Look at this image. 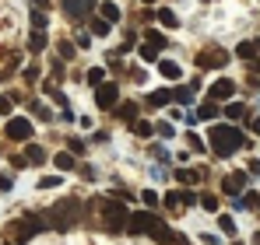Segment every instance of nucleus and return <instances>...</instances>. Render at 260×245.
<instances>
[{
    "label": "nucleus",
    "mask_w": 260,
    "mask_h": 245,
    "mask_svg": "<svg viewBox=\"0 0 260 245\" xmlns=\"http://www.w3.org/2000/svg\"><path fill=\"white\" fill-rule=\"evenodd\" d=\"M134 116H137V105H130V102H127V105H120V119H123V123H134Z\"/></svg>",
    "instance_id": "nucleus-24"
},
{
    "label": "nucleus",
    "mask_w": 260,
    "mask_h": 245,
    "mask_svg": "<svg viewBox=\"0 0 260 245\" xmlns=\"http://www.w3.org/2000/svg\"><path fill=\"white\" fill-rule=\"evenodd\" d=\"M169 245H190V242H183L179 235H173V238H169Z\"/></svg>",
    "instance_id": "nucleus-38"
},
{
    "label": "nucleus",
    "mask_w": 260,
    "mask_h": 245,
    "mask_svg": "<svg viewBox=\"0 0 260 245\" xmlns=\"http://www.w3.org/2000/svg\"><path fill=\"white\" fill-rule=\"evenodd\" d=\"M43 49H46V32L36 28V32L28 35V53H43Z\"/></svg>",
    "instance_id": "nucleus-14"
},
{
    "label": "nucleus",
    "mask_w": 260,
    "mask_h": 245,
    "mask_svg": "<svg viewBox=\"0 0 260 245\" xmlns=\"http://www.w3.org/2000/svg\"><path fill=\"white\" fill-rule=\"evenodd\" d=\"M253 133H260V119H253Z\"/></svg>",
    "instance_id": "nucleus-39"
},
{
    "label": "nucleus",
    "mask_w": 260,
    "mask_h": 245,
    "mask_svg": "<svg viewBox=\"0 0 260 245\" xmlns=\"http://www.w3.org/2000/svg\"><path fill=\"white\" fill-rule=\"evenodd\" d=\"M236 245H243V242H236Z\"/></svg>",
    "instance_id": "nucleus-41"
},
{
    "label": "nucleus",
    "mask_w": 260,
    "mask_h": 245,
    "mask_svg": "<svg viewBox=\"0 0 260 245\" xmlns=\"http://www.w3.org/2000/svg\"><path fill=\"white\" fill-rule=\"evenodd\" d=\"M25 158H28L32 165H43L46 161V151L39 147V144H28V147H25Z\"/></svg>",
    "instance_id": "nucleus-15"
},
{
    "label": "nucleus",
    "mask_w": 260,
    "mask_h": 245,
    "mask_svg": "<svg viewBox=\"0 0 260 245\" xmlns=\"http://www.w3.org/2000/svg\"><path fill=\"white\" fill-rule=\"evenodd\" d=\"M116 102H120V88H116V84H99L95 105H99V109H116Z\"/></svg>",
    "instance_id": "nucleus-7"
},
{
    "label": "nucleus",
    "mask_w": 260,
    "mask_h": 245,
    "mask_svg": "<svg viewBox=\"0 0 260 245\" xmlns=\"http://www.w3.org/2000/svg\"><path fill=\"white\" fill-rule=\"evenodd\" d=\"M63 4V11H67V18H74V21H81L91 14V7H95V0H60Z\"/></svg>",
    "instance_id": "nucleus-9"
},
{
    "label": "nucleus",
    "mask_w": 260,
    "mask_h": 245,
    "mask_svg": "<svg viewBox=\"0 0 260 245\" xmlns=\"http://www.w3.org/2000/svg\"><path fill=\"white\" fill-rule=\"evenodd\" d=\"M225 193H243V186H246V172H232V175H225Z\"/></svg>",
    "instance_id": "nucleus-11"
},
{
    "label": "nucleus",
    "mask_w": 260,
    "mask_h": 245,
    "mask_svg": "<svg viewBox=\"0 0 260 245\" xmlns=\"http://www.w3.org/2000/svg\"><path fill=\"white\" fill-rule=\"evenodd\" d=\"M211 144H215V154L221 158H229L232 151H239V147H246V133L243 130H236V126H211Z\"/></svg>",
    "instance_id": "nucleus-1"
},
{
    "label": "nucleus",
    "mask_w": 260,
    "mask_h": 245,
    "mask_svg": "<svg viewBox=\"0 0 260 245\" xmlns=\"http://www.w3.org/2000/svg\"><path fill=\"white\" fill-rule=\"evenodd\" d=\"M144 203H148V207H155V203H158V196H155L151 189H144Z\"/></svg>",
    "instance_id": "nucleus-36"
},
{
    "label": "nucleus",
    "mask_w": 260,
    "mask_h": 245,
    "mask_svg": "<svg viewBox=\"0 0 260 245\" xmlns=\"http://www.w3.org/2000/svg\"><path fill=\"white\" fill-rule=\"evenodd\" d=\"M127 231L130 235H151V238H158L162 245H169V238H173V231H166V224L155 214H130Z\"/></svg>",
    "instance_id": "nucleus-2"
},
{
    "label": "nucleus",
    "mask_w": 260,
    "mask_h": 245,
    "mask_svg": "<svg viewBox=\"0 0 260 245\" xmlns=\"http://www.w3.org/2000/svg\"><path fill=\"white\" fill-rule=\"evenodd\" d=\"M218 228H221V231H225V235H229V238H232V235H236V221H232V217H225V214H221V217H218Z\"/></svg>",
    "instance_id": "nucleus-22"
},
{
    "label": "nucleus",
    "mask_w": 260,
    "mask_h": 245,
    "mask_svg": "<svg viewBox=\"0 0 260 245\" xmlns=\"http://www.w3.org/2000/svg\"><path fill=\"white\" fill-rule=\"evenodd\" d=\"M109 25H113V21H106V18H95V21H91V32H95V35H109Z\"/></svg>",
    "instance_id": "nucleus-20"
},
{
    "label": "nucleus",
    "mask_w": 260,
    "mask_h": 245,
    "mask_svg": "<svg viewBox=\"0 0 260 245\" xmlns=\"http://www.w3.org/2000/svg\"><path fill=\"white\" fill-rule=\"evenodd\" d=\"M102 221H106V231L120 235V231L130 224V214H127V207L120 203V200H106V203H102Z\"/></svg>",
    "instance_id": "nucleus-4"
},
{
    "label": "nucleus",
    "mask_w": 260,
    "mask_h": 245,
    "mask_svg": "<svg viewBox=\"0 0 260 245\" xmlns=\"http://www.w3.org/2000/svg\"><path fill=\"white\" fill-rule=\"evenodd\" d=\"M229 116L239 119V116H246V109H243V105H229Z\"/></svg>",
    "instance_id": "nucleus-34"
},
{
    "label": "nucleus",
    "mask_w": 260,
    "mask_h": 245,
    "mask_svg": "<svg viewBox=\"0 0 260 245\" xmlns=\"http://www.w3.org/2000/svg\"><path fill=\"white\" fill-rule=\"evenodd\" d=\"M236 56H239V60H246V63H257V67H260V60H253V56H257V46H253V42H239V46H236Z\"/></svg>",
    "instance_id": "nucleus-12"
},
{
    "label": "nucleus",
    "mask_w": 260,
    "mask_h": 245,
    "mask_svg": "<svg viewBox=\"0 0 260 245\" xmlns=\"http://www.w3.org/2000/svg\"><path fill=\"white\" fill-rule=\"evenodd\" d=\"M144 4H155V0H144Z\"/></svg>",
    "instance_id": "nucleus-40"
},
{
    "label": "nucleus",
    "mask_w": 260,
    "mask_h": 245,
    "mask_svg": "<svg viewBox=\"0 0 260 245\" xmlns=\"http://www.w3.org/2000/svg\"><path fill=\"white\" fill-rule=\"evenodd\" d=\"M7 231H11L14 242L21 245V242H28V238H36V235L43 231V221H39V217H21V221H11Z\"/></svg>",
    "instance_id": "nucleus-5"
},
{
    "label": "nucleus",
    "mask_w": 260,
    "mask_h": 245,
    "mask_svg": "<svg viewBox=\"0 0 260 245\" xmlns=\"http://www.w3.org/2000/svg\"><path fill=\"white\" fill-rule=\"evenodd\" d=\"M169 98H173V91H151V105H169Z\"/></svg>",
    "instance_id": "nucleus-21"
},
{
    "label": "nucleus",
    "mask_w": 260,
    "mask_h": 245,
    "mask_svg": "<svg viewBox=\"0 0 260 245\" xmlns=\"http://www.w3.org/2000/svg\"><path fill=\"white\" fill-rule=\"evenodd\" d=\"M134 133H141V137H148V133H151V123H134Z\"/></svg>",
    "instance_id": "nucleus-31"
},
{
    "label": "nucleus",
    "mask_w": 260,
    "mask_h": 245,
    "mask_svg": "<svg viewBox=\"0 0 260 245\" xmlns=\"http://www.w3.org/2000/svg\"><path fill=\"white\" fill-rule=\"evenodd\" d=\"M201 207L215 214V210H218V200H215V196H211V193H204V196H201Z\"/></svg>",
    "instance_id": "nucleus-25"
},
{
    "label": "nucleus",
    "mask_w": 260,
    "mask_h": 245,
    "mask_svg": "<svg viewBox=\"0 0 260 245\" xmlns=\"http://www.w3.org/2000/svg\"><path fill=\"white\" fill-rule=\"evenodd\" d=\"M32 7L36 11H49V0H32Z\"/></svg>",
    "instance_id": "nucleus-37"
},
{
    "label": "nucleus",
    "mask_w": 260,
    "mask_h": 245,
    "mask_svg": "<svg viewBox=\"0 0 260 245\" xmlns=\"http://www.w3.org/2000/svg\"><path fill=\"white\" fill-rule=\"evenodd\" d=\"M225 53L221 49H204V53H197V67L201 70H218V67H225Z\"/></svg>",
    "instance_id": "nucleus-8"
},
{
    "label": "nucleus",
    "mask_w": 260,
    "mask_h": 245,
    "mask_svg": "<svg viewBox=\"0 0 260 245\" xmlns=\"http://www.w3.org/2000/svg\"><path fill=\"white\" fill-rule=\"evenodd\" d=\"M53 165L63 168V172H71V168H74V154H71V151H60V154L53 158Z\"/></svg>",
    "instance_id": "nucleus-17"
},
{
    "label": "nucleus",
    "mask_w": 260,
    "mask_h": 245,
    "mask_svg": "<svg viewBox=\"0 0 260 245\" xmlns=\"http://www.w3.org/2000/svg\"><path fill=\"white\" fill-rule=\"evenodd\" d=\"M148 42H151L155 49H166V35H158V32H148Z\"/></svg>",
    "instance_id": "nucleus-26"
},
{
    "label": "nucleus",
    "mask_w": 260,
    "mask_h": 245,
    "mask_svg": "<svg viewBox=\"0 0 260 245\" xmlns=\"http://www.w3.org/2000/svg\"><path fill=\"white\" fill-rule=\"evenodd\" d=\"M102 18L106 21H120V7L116 4H102Z\"/></svg>",
    "instance_id": "nucleus-19"
},
{
    "label": "nucleus",
    "mask_w": 260,
    "mask_h": 245,
    "mask_svg": "<svg viewBox=\"0 0 260 245\" xmlns=\"http://www.w3.org/2000/svg\"><path fill=\"white\" fill-rule=\"evenodd\" d=\"M32 25H36V28H46V11H36V14H32Z\"/></svg>",
    "instance_id": "nucleus-28"
},
{
    "label": "nucleus",
    "mask_w": 260,
    "mask_h": 245,
    "mask_svg": "<svg viewBox=\"0 0 260 245\" xmlns=\"http://www.w3.org/2000/svg\"><path fill=\"white\" fill-rule=\"evenodd\" d=\"M78 217H81V203L78 200H63V203H56L49 210V221H53L56 231H71L78 224Z\"/></svg>",
    "instance_id": "nucleus-3"
},
{
    "label": "nucleus",
    "mask_w": 260,
    "mask_h": 245,
    "mask_svg": "<svg viewBox=\"0 0 260 245\" xmlns=\"http://www.w3.org/2000/svg\"><path fill=\"white\" fill-rule=\"evenodd\" d=\"M56 182H60V179H56V175H46V179H39V186H43V189H53V186H56Z\"/></svg>",
    "instance_id": "nucleus-33"
},
{
    "label": "nucleus",
    "mask_w": 260,
    "mask_h": 245,
    "mask_svg": "<svg viewBox=\"0 0 260 245\" xmlns=\"http://www.w3.org/2000/svg\"><path fill=\"white\" fill-rule=\"evenodd\" d=\"M67 144H71V154H81V151H85V144H81V140H67Z\"/></svg>",
    "instance_id": "nucleus-35"
},
{
    "label": "nucleus",
    "mask_w": 260,
    "mask_h": 245,
    "mask_svg": "<svg viewBox=\"0 0 260 245\" xmlns=\"http://www.w3.org/2000/svg\"><path fill=\"white\" fill-rule=\"evenodd\" d=\"M197 116H201V119H215V116H218V105H215V98H211V102H204V105L197 109Z\"/></svg>",
    "instance_id": "nucleus-18"
},
{
    "label": "nucleus",
    "mask_w": 260,
    "mask_h": 245,
    "mask_svg": "<svg viewBox=\"0 0 260 245\" xmlns=\"http://www.w3.org/2000/svg\"><path fill=\"white\" fill-rule=\"evenodd\" d=\"M232 95H236V84L229 81V77H218V81L211 84V98H215V102H221V98H232Z\"/></svg>",
    "instance_id": "nucleus-10"
},
{
    "label": "nucleus",
    "mask_w": 260,
    "mask_h": 245,
    "mask_svg": "<svg viewBox=\"0 0 260 245\" xmlns=\"http://www.w3.org/2000/svg\"><path fill=\"white\" fill-rule=\"evenodd\" d=\"M4 133H7L11 140H32V123L25 119V116H14V119H7Z\"/></svg>",
    "instance_id": "nucleus-6"
},
{
    "label": "nucleus",
    "mask_w": 260,
    "mask_h": 245,
    "mask_svg": "<svg viewBox=\"0 0 260 245\" xmlns=\"http://www.w3.org/2000/svg\"><path fill=\"white\" fill-rule=\"evenodd\" d=\"M11 105H14V102H11L7 95H0V116H7V112H11Z\"/></svg>",
    "instance_id": "nucleus-32"
},
{
    "label": "nucleus",
    "mask_w": 260,
    "mask_h": 245,
    "mask_svg": "<svg viewBox=\"0 0 260 245\" xmlns=\"http://www.w3.org/2000/svg\"><path fill=\"white\" fill-rule=\"evenodd\" d=\"M176 179H179L183 186H193L197 179H204V172H197V168H179V172H176Z\"/></svg>",
    "instance_id": "nucleus-13"
},
{
    "label": "nucleus",
    "mask_w": 260,
    "mask_h": 245,
    "mask_svg": "<svg viewBox=\"0 0 260 245\" xmlns=\"http://www.w3.org/2000/svg\"><path fill=\"white\" fill-rule=\"evenodd\" d=\"M7 245H14V242H7Z\"/></svg>",
    "instance_id": "nucleus-42"
},
{
    "label": "nucleus",
    "mask_w": 260,
    "mask_h": 245,
    "mask_svg": "<svg viewBox=\"0 0 260 245\" xmlns=\"http://www.w3.org/2000/svg\"><path fill=\"white\" fill-rule=\"evenodd\" d=\"M243 203L253 210V207H260V196H257V193H246V196H243Z\"/></svg>",
    "instance_id": "nucleus-29"
},
{
    "label": "nucleus",
    "mask_w": 260,
    "mask_h": 245,
    "mask_svg": "<svg viewBox=\"0 0 260 245\" xmlns=\"http://www.w3.org/2000/svg\"><path fill=\"white\" fill-rule=\"evenodd\" d=\"M158 21H162L166 28H176V25H179V18H176L173 11H158Z\"/></svg>",
    "instance_id": "nucleus-23"
},
{
    "label": "nucleus",
    "mask_w": 260,
    "mask_h": 245,
    "mask_svg": "<svg viewBox=\"0 0 260 245\" xmlns=\"http://www.w3.org/2000/svg\"><path fill=\"white\" fill-rule=\"evenodd\" d=\"M158 70H162V77H169V81H179V74H183V70H179L176 63H169V60H162Z\"/></svg>",
    "instance_id": "nucleus-16"
},
{
    "label": "nucleus",
    "mask_w": 260,
    "mask_h": 245,
    "mask_svg": "<svg viewBox=\"0 0 260 245\" xmlns=\"http://www.w3.org/2000/svg\"><path fill=\"white\" fill-rule=\"evenodd\" d=\"M155 56H158V49H155L151 42H148V46H141V60H155Z\"/></svg>",
    "instance_id": "nucleus-27"
},
{
    "label": "nucleus",
    "mask_w": 260,
    "mask_h": 245,
    "mask_svg": "<svg viewBox=\"0 0 260 245\" xmlns=\"http://www.w3.org/2000/svg\"><path fill=\"white\" fill-rule=\"evenodd\" d=\"M60 56L71 60V56H74V46H71V42H60Z\"/></svg>",
    "instance_id": "nucleus-30"
}]
</instances>
